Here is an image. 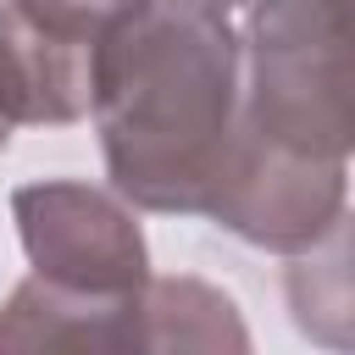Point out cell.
I'll return each mask as SVG.
<instances>
[{"instance_id": "4", "label": "cell", "mask_w": 355, "mask_h": 355, "mask_svg": "<svg viewBox=\"0 0 355 355\" xmlns=\"http://www.w3.org/2000/svg\"><path fill=\"white\" fill-rule=\"evenodd\" d=\"M344 205H349V161H316L233 133L222 178L205 200V222L255 250L305 255L344 227Z\"/></svg>"}, {"instance_id": "8", "label": "cell", "mask_w": 355, "mask_h": 355, "mask_svg": "<svg viewBox=\"0 0 355 355\" xmlns=\"http://www.w3.org/2000/svg\"><path fill=\"white\" fill-rule=\"evenodd\" d=\"M6 139H11V122H6V116H0V150H6Z\"/></svg>"}, {"instance_id": "6", "label": "cell", "mask_w": 355, "mask_h": 355, "mask_svg": "<svg viewBox=\"0 0 355 355\" xmlns=\"http://www.w3.org/2000/svg\"><path fill=\"white\" fill-rule=\"evenodd\" d=\"M239 305L200 277H150L139 294V349H244Z\"/></svg>"}, {"instance_id": "3", "label": "cell", "mask_w": 355, "mask_h": 355, "mask_svg": "<svg viewBox=\"0 0 355 355\" xmlns=\"http://www.w3.org/2000/svg\"><path fill=\"white\" fill-rule=\"evenodd\" d=\"M11 222L33 277L78 305H94L128 327L139 349V294L150 283V244L139 211L116 189L78 178H44L11 189Z\"/></svg>"}, {"instance_id": "9", "label": "cell", "mask_w": 355, "mask_h": 355, "mask_svg": "<svg viewBox=\"0 0 355 355\" xmlns=\"http://www.w3.org/2000/svg\"><path fill=\"white\" fill-rule=\"evenodd\" d=\"M216 6H222V11H233V6H244V0H216Z\"/></svg>"}, {"instance_id": "5", "label": "cell", "mask_w": 355, "mask_h": 355, "mask_svg": "<svg viewBox=\"0 0 355 355\" xmlns=\"http://www.w3.org/2000/svg\"><path fill=\"white\" fill-rule=\"evenodd\" d=\"M89 55L94 50L33 28L0 0V116L11 128H67L89 116Z\"/></svg>"}, {"instance_id": "2", "label": "cell", "mask_w": 355, "mask_h": 355, "mask_svg": "<svg viewBox=\"0 0 355 355\" xmlns=\"http://www.w3.org/2000/svg\"><path fill=\"white\" fill-rule=\"evenodd\" d=\"M239 133L272 150L349 161L355 144L349 0H244Z\"/></svg>"}, {"instance_id": "1", "label": "cell", "mask_w": 355, "mask_h": 355, "mask_svg": "<svg viewBox=\"0 0 355 355\" xmlns=\"http://www.w3.org/2000/svg\"><path fill=\"white\" fill-rule=\"evenodd\" d=\"M89 116L133 211L205 216L239 133V28L216 0H139L89 55Z\"/></svg>"}, {"instance_id": "7", "label": "cell", "mask_w": 355, "mask_h": 355, "mask_svg": "<svg viewBox=\"0 0 355 355\" xmlns=\"http://www.w3.org/2000/svg\"><path fill=\"white\" fill-rule=\"evenodd\" d=\"M6 6H17L33 28H44V33L67 39V44L94 50V39H100L122 11H133L139 0H6Z\"/></svg>"}]
</instances>
